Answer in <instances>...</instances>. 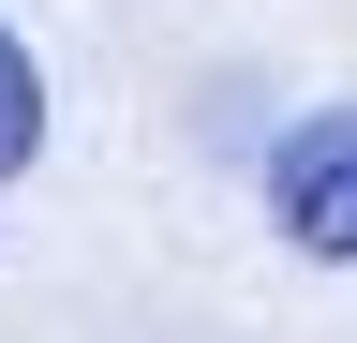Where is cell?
Here are the masks:
<instances>
[{"label":"cell","instance_id":"cell-1","mask_svg":"<svg viewBox=\"0 0 357 343\" xmlns=\"http://www.w3.org/2000/svg\"><path fill=\"white\" fill-rule=\"evenodd\" d=\"M268 224L298 254H328V269H357V105L298 119V135L268 149Z\"/></svg>","mask_w":357,"mask_h":343},{"label":"cell","instance_id":"cell-2","mask_svg":"<svg viewBox=\"0 0 357 343\" xmlns=\"http://www.w3.org/2000/svg\"><path fill=\"white\" fill-rule=\"evenodd\" d=\"M30 149H45V75H30V45H15V30H0V180H15Z\"/></svg>","mask_w":357,"mask_h":343}]
</instances>
